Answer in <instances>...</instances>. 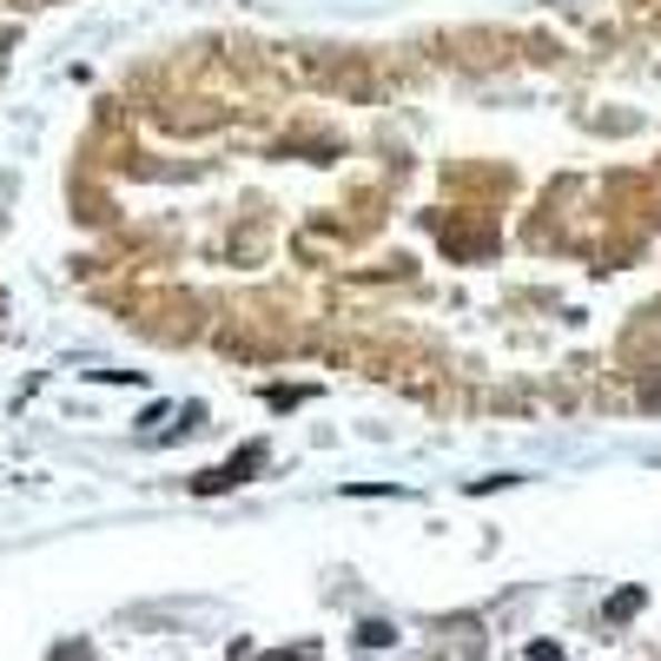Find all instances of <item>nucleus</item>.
Here are the masks:
<instances>
[{
  "mask_svg": "<svg viewBox=\"0 0 661 661\" xmlns=\"http://www.w3.org/2000/svg\"><path fill=\"white\" fill-rule=\"evenodd\" d=\"M529 661H562V649H555V642H535V649H529Z\"/></svg>",
  "mask_w": 661,
  "mask_h": 661,
  "instance_id": "3",
  "label": "nucleus"
},
{
  "mask_svg": "<svg viewBox=\"0 0 661 661\" xmlns=\"http://www.w3.org/2000/svg\"><path fill=\"white\" fill-rule=\"evenodd\" d=\"M259 463H264V450L252 443V450H239V457H232L226 470H206V477H192V490H199V497H219V490H232V483H246V477H252Z\"/></svg>",
  "mask_w": 661,
  "mask_h": 661,
  "instance_id": "1",
  "label": "nucleus"
},
{
  "mask_svg": "<svg viewBox=\"0 0 661 661\" xmlns=\"http://www.w3.org/2000/svg\"><path fill=\"white\" fill-rule=\"evenodd\" d=\"M264 661H318L311 649H278V655H264Z\"/></svg>",
  "mask_w": 661,
  "mask_h": 661,
  "instance_id": "4",
  "label": "nucleus"
},
{
  "mask_svg": "<svg viewBox=\"0 0 661 661\" xmlns=\"http://www.w3.org/2000/svg\"><path fill=\"white\" fill-rule=\"evenodd\" d=\"M358 642H364V649H391L397 635H391V622H364V629H358Z\"/></svg>",
  "mask_w": 661,
  "mask_h": 661,
  "instance_id": "2",
  "label": "nucleus"
}]
</instances>
